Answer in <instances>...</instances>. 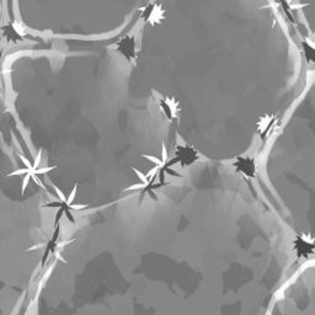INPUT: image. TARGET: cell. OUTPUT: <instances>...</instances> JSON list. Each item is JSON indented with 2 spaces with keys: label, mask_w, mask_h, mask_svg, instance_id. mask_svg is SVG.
Masks as SVG:
<instances>
[{
  "label": "cell",
  "mask_w": 315,
  "mask_h": 315,
  "mask_svg": "<svg viewBox=\"0 0 315 315\" xmlns=\"http://www.w3.org/2000/svg\"><path fill=\"white\" fill-rule=\"evenodd\" d=\"M69 207L73 208V209H84V208L87 207V206H85V205H70Z\"/></svg>",
  "instance_id": "13"
},
{
  "label": "cell",
  "mask_w": 315,
  "mask_h": 315,
  "mask_svg": "<svg viewBox=\"0 0 315 315\" xmlns=\"http://www.w3.org/2000/svg\"><path fill=\"white\" fill-rule=\"evenodd\" d=\"M302 46H303V49L305 52V58L309 63L314 62L315 59V50H314V47H313V43H308L307 41H303L302 42Z\"/></svg>",
  "instance_id": "6"
},
{
  "label": "cell",
  "mask_w": 315,
  "mask_h": 315,
  "mask_svg": "<svg viewBox=\"0 0 315 315\" xmlns=\"http://www.w3.org/2000/svg\"><path fill=\"white\" fill-rule=\"evenodd\" d=\"M142 156L145 158V159H148V160L153 161V163H155L158 166H163V163H161V160L159 159V158H155V156H153V155H147V154H142Z\"/></svg>",
  "instance_id": "7"
},
{
  "label": "cell",
  "mask_w": 315,
  "mask_h": 315,
  "mask_svg": "<svg viewBox=\"0 0 315 315\" xmlns=\"http://www.w3.org/2000/svg\"><path fill=\"white\" fill-rule=\"evenodd\" d=\"M133 171H134V172L137 174V176H138V177H139V179L142 180V182L144 183L145 186H148V183H149V180H148V179L145 177V175H144V174H142L140 171H139V170H137V169H133Z\"/></svg>",
  "instance_id": "9"
},
{
  "label": "cell",
  "mask_w": 315,
  "mask_h": 315,
  "mask_svg": "<svg viewBox=\"0 0 315 315\" xmlns=\"http://www.w3.org/2000/svg\"><path fill=\"white\" fill-rule=\"evenodd\" d=\"M166 160H168V153H166V147H165V144L163 143V160H161L163 165L166 163Z\"/></svg>",
  "instance_id": "12"
},
{
  "label": "cell",
  "mask_w": 315,
  "mask_h": 315,
  "mask_svg": "<svg viewBox=\"0 0 315 315\" xmlns=\"http://www.w3.org/2000/svg\"><path fill=\"white\" fill-rule=\"evenodd\" d=\"M140 16L144 20V22L154 26L163 21V18L165 17V10L161 7L159 3H151L142 9Z\"/></svg>",
  "instance_id": "3"
},
{
  "label": "cell",
  "mask_w": 315,
  "mask_h": 315,
  "mask_svg": "<svg viewBox=\"0 0 315 315\" xmlns=\"http://www.w3.org/2000/svg\"><path fill=\"white\" fill-rule=\"evenodd\" d=\"M159 104L164 116L169 121L172 122L177 117V112H179V104L176 102V100L174 97H165V99H161L159 101Z\"/></svg>",
  "instance_id": "5"
},
{
  "label": "cell",
  "mask_w": 315,
  "mask_h": 315,
  "mask_svg": "<svg viewBox=\"0 0 315 315\" xmlns=\"http://www.w3.org/2000/svg\"><path fill=\"white\" fill-rule=\"evenodd\" d=\"M233 165L236 168L239 172L244 174L247 177H254L256 174V163L252 158L249 156H238L236 160L233 163Z\"/></svg>",
  "instance_id": "4"
},
{
  "label": "cell",
  "mask_w": 315,
  "mask_h": 315,
  "mask_svg": "<svg viewBox=\"0 0 315 315\" xmlns=\"http://www.w3.org/2000/svg\"><path fill=\"white\" fill-rule=\"evenodd\" d=\"M76 185L75 186H74V188H73V191L70 192V194H69V197L67 198V201H65V205L67 206H70L72 203H73V201H74V198H75V194H76Z\"/></svg>",
  "instance_id": "8"
},
{
  "label": "cell",
  "mask_w": 315,
  "mask_h": 315,
  "mask_svg": "<svg viewBox=\"0 0 315 315\" xmlns=\"http://www.w3.org/2000/svg\"><path fill=\"white\" fill-rule=\"evenodd\" d=\"M287 3H288V5H290V3H292V0H286Z\"/></svg>",
  "instance_id": "14"
},
{
  "label": "cell",
  "mask_w": 315,
  "mask_h": 315,
  "mask_svg": "<svg viewBox=\"0 0 315 315\" xmlns=\"http://www.w3.org/2000/svg\"><path fill=\"white\" fill-rule=\"evenodd\" d=\"M196 160H198V153L192 147L183 144V145H177V148H176L175 159L169 161V163H165L163 166L170 168L171 165L177 164V163H180L182 166H188V165H192Z\"/></svg>",
  "instance_id": "2"
},
{
  "label": "cell",
  "mask_w": 315,
  "mask_h": 315,
  "mask_svg": "<svg viewBox=\"0 0 315 315\" xmlns=\"http://www.w3.org/2000/svg\"><path fill=\"white\" fill-rule=\"evenodd\" d=\"M116 50L122 55L124 59L136 65V61H137V40L136 36L133 33L126 35L124 37H122L118 42L113 43Z\"/></svg>",
  "instance_id": "1"
},
{
  "label": "cell",
  "mask_w": 315,
  "mask_h": 315,
  "mask_svg": "<svg viewBox=\"0 0 315 315\" xmlns=\"http://www.w3.org/2000/svg\"><path fill=\"white\" fill-rule=\"evenodd\" d=\"M54 190H55V192H57V194H58V197H59V200H61L62 202H64L65 203V201H67V198H65V196H64L63 194V192L61 191V190H59L57 186H54Z\"/></svg>",
  "instance_id": "11"
},
{
  "label": "cell",
  "mask_w": 315,
  "mask_h": 315,
  "mask_svg": "<svg viewBox=\"0 0 315 315\" xmlns=\"http://www.w3.org/2000/svg\"><path fill=\"white\" fill-rule=\"evenodd\" d=\"M143 187H145V185L144 183H137V185H132V186H129L127 187L124 191H132V190H140Z\"/></svg>",
  "instance_id": "10"
}]
</instances>
